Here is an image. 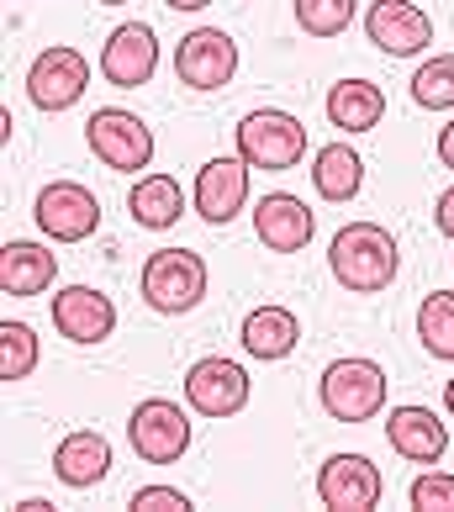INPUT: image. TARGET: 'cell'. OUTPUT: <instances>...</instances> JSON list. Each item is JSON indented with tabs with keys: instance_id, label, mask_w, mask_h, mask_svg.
I'll list each match as a JSON object with an SVG mask.
<instances>
[{
	"instance_id": "6da1fadb",
	"label": "cell",
	"mask_w": 454,
	"mask_h": 512,
	"mask_svg": "<svg viewBox=\"0 0 454 512\" xmlns=\"http://www.w3.org/2000/svg\"><path fill=\"white\" fill-rule=\"evenodd\" d=\"M328 264H333V280L349 296H381L396 280L402 254H396L391 227H381V222H349V227H338V233H333Z\"/></svg>"
},
{
	"instance_id": "7a4b0ae2",
	"label": "cell",
	"mask_w": 454,
	"mask_h": 512,
	"mask_svg": "<svg viewBox=\"0 0 454 512\" xmlns=\"http://www.w3.org/2000/svg\"><path fill=\"white\" fill-rule=\"evenodd\" d=\"M317 396L333 423H370L386 407V370L375 359H333L317 381Z\"/></svg>"
},
{
	"instance_id": "3957f363",
	"label": "cell",
	"mask_w": 454,
	"mask_h": 512,
	"mask_svg": "<svg viewBox=\"0 0 454 512\" xmlns=\"http://www.w3.org/2000/svg\"><path fill=\"white\" fill-rule=\"evenodd\" d=\"M206 296V259L191 249H154L143 264V301L164 317L196 312Z\"/></svg>"
},
{
	"instance_id": "277c9868",
	"label": "cell",
	"mask_w": 454,
	"mask_h": 512,
	"mask_svg": "<svg viewBox=\"0 0 454 512\" xmlns=\"http://www.w3.org/2000/svg\"><path fill=\"white\" fill-rule=\"evenodd\" d=\"M301 154H307V127H301L291 111H249V117L238 122V159L249 169H296Z\"/></svg>"
},
{
	"instance_id": "5b68a950",
	"label": "cell",
	"mask_w": 454,
	"mask_h": 512,
	"mask_svg": "<svg viewBox=\"0 0 454 512\" xmlns=\"http://www.w3.org/2000/svg\"><path fill=\"white\" fill-rule=\"evenodd\" d=\"M85 143L106 169L117 175H138L154 159V127H148L138 111H122V106H101L96 117L85 122Z\"/></svg>"
},
{
	"instance_id": "8992f818",
	"label": "cell",
	"mask_w": 454,
	"mask_h": 512,
	"mask_svg": "<svg viewBox=\"0 0 454 512\" xmlns=\"http://www.w3.org/2000/svg\"><path fill=\"white\" fill-rule=\"evenodd\" d=\"M127 439L138 449V460L148 465H175L185 449H191V412L169 396H148V402L132 407L127 417Z\"/></svg>"
},
{
	"instance_id": "52a82bcc",
	"label": "cell",
	"mask_w": 454,
	"mask_h": 512,
	"mask_svg": "<svg viewBox=\"0 0 454 512\" xmlns=\"http://www.w3.org/2000/svg\"><path fill=\"white\" fill-rule=\"evenodd\" d=\"M90 90V59L80 48H43L27 69V96L37 111H69Z\"/></svg>"
},
{
	"instance_id": "ba28073f",
	"label": "cell",
	"mask_w": 454,
	"mask_h": 512,
	"mask_svg": "<svg viewBox=\"0 0 454 512\" xmlns=\"http://www.w3.org/2000/svg\"><path fill=\"white\" fill-rule=\"evenodd\" d=\"M32 217H37V227H43L53 243H85L101 227V201L90 196L80 180H53V185L37 191Z\"/></svg>"
},
{
	"instance_id": "9c48e42d",
	"label": "cell",
	"mask_w": 454,
	"mask_h": 512,
	"mask_svg": "<svg viewBox=\"0 0 454 512\" xmlns=\"http://www.w3.org/2000/svg\"><path fill=\"white\" fill-rule=\"evenodd\" d=\"M185 402L201 417H233L249 407V370L238 359H222V354H206L191 365L185 375Z\"/></svg>"
},
{
	"instance_id": "30bf717a",
	"label": "cell",
	"mask_w": 454,
	"mask_h": 512,
	"mask_svg": "<svg viewBox=\"0 0 454 512\" xmlns=\"http://www.w3.org/2000/svg\"><path fill=\"white\" fill-rule=\"evenodd\" d=\"M175 74L191 90H222L238 74V43L222 27H196L175 48Z\"/></svg>"
},
{
	"instance_id": "8fae6325",
	"label": "cell",
	"mask_w": 454,
	"mask_h": 512,
	"mask_svg": "<svg viewBox=\"0 0 454 512\" xmlns=\"http://www.w3.org/2000/svg\"><path fill=\"white\" fill-rule=\"evenodd\" d=\"M381 470H375L365 454H328L323 470H317V497L333 512H375L381 507Z\"/></svg>"
},
{
	"instance_id": "7c38bea8",
	"label": "cell",
	"mask_w": 454,
	"mask_h": 512,
	"mask_svg": "<svg viewBox=\"0 0 454 512\" xmlns=\"http://www.w3.org/2000/svg\"><path fill=\"white\" fill-rule=\"evenodd\" d=\"M154 69H159V37L148 22H122L117 32L106 37V48H101V74H106V85H117V90H138L154 80Z\"/></svg>"
},
{
	"instance_id": "4fadbf2b",
	"label": "cell",
	"mask_w": 454,
	"mask_h": 512,
	"mask_svg": "<svg viewBox=\"0 0 454 512\" xmlns=\"http://www.w3.org/2000/svg\"><path fill=\"white\" fill-rule=\"evenodd\" d=\"M365 32L391 59H412V53H423L433 43V16L423 6H412V0H375L365 11Z\"/></svg>"
},
{
	"instance_id": "5bb4252c",
	"label": "cell",
	"mask_w": 454,
	"mask_h": 512,
	"mask_svg": "<svg viewBox=\"0 0 454 512\" xmlns=\"http://www.w3.org/2000/svg\"><path fill=\"white\" fill-rule=\"evenodd\" d=\"M191 201H196V212H201V222H212V227H227L243 206H249V164L243 159H206L201 164V175H196V191H191Z\"/></svg>"
},
{
	"instance_id": "9a60e30c",
	"label": "cell",
	"mask_w": 454,
	"mask_h": 512,
	"mask_svg": "<svg viewBox=\"0 0 454 512\" xmlns=\"http://www.w3.org/2000/svg\"><path fill=\"white\" fill-rule=\"evenodd\" d=\"M53 328L69 344H106L111 328H117V301L96 286H64L53 296Z\"/></svg>"
},
{
	"instance_id": "2e32d148",
	"label": "cell",
	"mask_w": 454,
	"mask_h": 512,
	"mask_svg": "<svg viewBox=\"0 0 454 512\" xmlns=\"http://www.w3.org/2000/svg\"><path fill=\"white\" fill-rule=\"evenodd\" d=\"M254 233H259V243L270 254H301L312 243V233H317L312 206L301 196H291V191H270L254 206Z\"/></svg>"
},
{
	"instance_id": "e0dca14e",
	"label": "cell",
	"mask_w": 454,
	"mask_h": 512,
	"mask_svg": "<svg viewBox=\"0 0 454 512\" xmlns=\"http://www.w3.org/2000/svg\"><path fill=\"white\" fill-rule=\"evenodd\" d=\"M386 439L412 465H439L444 449H449V428L433 407H396L386 417Z\"/></svg>"
},
{
	"instance_id": "ac0fdd59",
	"label": "cell",
	"mask_w": 454,
	"mask_h": 512,
	"mask_svg": "<svg viewBox=\"0 0 454 512\" xmlns=\"http://www.w3.org/2000/svg\"><path fill=\"white\" fill-rule=\"evenodd\" d=\"M53 476H59L64 486H74V491L101 486L111 476V444H106V433H96V428L69 433V439L53 449Z\"/></svg>"
},
{
	"instance_id": "d6986e66",
	"label": "cell",
	"mask_w": 454,
	"mask_h": 512,
	"mask_svg": "<svg viewBox=\"0 0 454 512\" xmlns=\"http://www.w3.org/2000/svg\"><path fill=\"white\" fill-rule=\"evenodd\" d=\"M243 349H249L254 359H264V365H275V359H291L296 344H301V322L291 307H254L249 317H243Z\"/></svg>"
},
{
	"instance_id": "ffe728a7",
	"label": "cell",
	"mask_w": 454,
	"mask_h": 512,
	"mask_svg": "<svg viewBox=\"0 0 454 512\" xmlns=\"http://www.w3.org/2000/svg\"><path fill=\"white\" fill-rule=\"evenodd\" d=\"M59 275V254H48L43 243H22L11 238L0 249V291L6 296H43Z\"/></svg>"
},
{
	"instance_id": "44dd1931",
	"label": "cell",
	"mask_w": 454,
	"mask_h": 512,
	"mask_svg": "<svg viewBox=\"0 0 454 512\" xmlns=\"http://www.w3.org/2000/svg\"><path fill=\"white\" fill-rule=\"evenodd\" d=\"M386 117V96L370 80H338L328 90V122L344 132H375Z\"/></svg>"
},
{
	"instance_id": "7402d4cb",
	"label": "cell",
	"mask_w": 454,
	"mask_h": 512,
	"mask_svg": "<svg viewBox=\"0 0 454 512\" xmlns=\"http://www.w3.org/2000/svg\"><path fill=\"white\" fill-rule=\"evenodd\" d=\"M127 212H132V222H138V227H154V233L175 227L180 212H185L180 180L175 175H143L138 185H132V196H127Z\"/></svg>"
},
{
	"instance_id": "603a6c76",
	"label": "cell",
	"mask_w": 454,
	"mask_h": 512,
	"mask_svg": "<svg viewBox=\"0 0 454 512\" xmlns=\"http://www.w3.org/2000/svg\"><path fill=\"white\" fill-rule=\"evenodd\" d=\"M312 185H317V196H323V201H354L359 185H365V159H359L349 143L317 148V159H312Z\"/></svg>"
},
{
	"instance_id": "cb8c5ba5",
	"label": "cell",
	"mask_w": 454,
	"mask_h": 512,
	"mask_svg": "<svg viewBox=\"0 0 454 512\" xmlns=\"http://www.w3.org/2000/svg\"><path fill=\"white\" fill-rule=\"evenodd\" d=\"M418 338L433 359H454V291H433L418 307Z\"/></svg>"
},
{
	"instance_id": "d4e9b609",
	"label": "cell",
	"mask_w": 454,
	"mask_h": 512,
	"mask_svg": "<svg viewBox=\"0 0 454 512\" xmlns=\"http://www.w3.org/2000/svg\"><path fill=\"white\" fill-rule=\"evenodd\" d=\"M37 333L27 328V322H0V381H27V375L37 370Z\"/></svg>"
},
{
	"instance_id": "484cf974",
	"label": "cell",
	"mask_w": 454,
	"mask_h": 512,
	"mask_svg": "<svg viewBox=\"0 0 454 512\" xmlns=\"http://www.w3.org/2000/svg\"><path fill=\"white\" fill-rule=\"evenodd\" d=\"M412 101L423 111H454V53H433V59L412 74Z\"/></svg>"
},
{
	"instance_id": "4316f807",
	"label": "cell",
	"mask_w": 454,
	"mask_h": 512,
	"mask_svg": "<svg viewBox=\"0 0 454 512\" xmlns=\"http://www.w3.org/2000/svg\"><path fill=\"white\" fill-rule=\"evenodd\" d=\"M296 22L307 37H338L354 22V0H296Z\"/></svg>"
},
{
	"instance_id": "83f0119b",
	"label": "cell",
	"mask_w": 454,
	"mask_h": 512,
	"mask_svg": "<svg viewBox=\"0 0 454 512\" xmlns=\"http://www.w3.org/2000/svg\"><path fill=\"white\" fill-rule=\"evenodd\" d=\"M407 502L418 512H454V476H444V470H428V476L412 481Z\"/></svg>"
},
{
	"instance_id": "f1b7e54d",
	"label": "cell",
	"mask_w": 454,
	"mask_h": 512,
	"mask_svg": "<svg viewBox=\"0 0 454 512\" xmlns=\"http://www.w3.org/2000/svg\"><path fill=\"white\" fill-rule=\"evenodd\" d=\"M127 507L132 512H191V497L180 486H138Z\"/></svg>"
},
{
	"instance_id": "f546056e",
	"label": "cell",
	"mask_w": 454,
	"mask_h": 512,
	"mask_svg": "<svg viewBox=\"0 0 454 512\" xmlns=\"http://www.w3.org/2000/svg\"><path fill=\"white\" fill-rule=\"evenodd\" d=\"M433 227H439L444 238H454V185L439 196V206H433Z\"/></svg>"
},
{
	"instance_id": "4dcf8cb0",
	"label": "cell",
	"mask_w": 454,
	"mask_h": 512,
	"mask_svg": "<svg viewBox=\"0 0 454 512\" xmlns=\"http://www.w3.org/2000/svg\"><path fill=\"white\" fill-rule=\"evenodd\" d=\"M439 159H444V169H454V122L439 127Z\"/></svg>"
},
{
	"instance_id": "1f68e13d",
	"label": "cell",
	"mask_w": 454,
	"mask_h": 512,
	"mask_svg": "<svg viewBox=\"0 0 454 512\" xmlns=\"http://www.w3.org/2000/svg\"><path fill=\"white\" fill-rule=\"evenodd\" d=\"M169 11H201V6H212V0H164Z\"/></svg>"
},
{
	"instance_id": "d6a6232c",
	"label": "cell",
	"mask_w": 454,
	"mask_h": 512,
	"mask_svg": "<svg viewBox=\"0 0 454 512\" xmlns=\"http://www.w3.org/2000/svg\"><path fill=\"white\" fill-rule=\"evenodd\" d=\"M11 512H48V502L43 497H27V502H16Z\"/></svg>"
},
{
	"instance_id": "836d02e7",
	"label": "cell",
	"mask_w": 454,
	"mask_h": 512,
	"mask_svg": "<svg viewBox=\"0 0 454 512\" xmlns=\"http://www.w3.org/2000/svg\"><path fill=\"white\" fill-rule=\"evenodd\" d=\"M444 407H449V417H454V375H449V386H444Z\"/></svg>"
},
{
	"instance_id": "e575fe53",
	"label": "cell",
	"mask_w": 454,
	"mask_h": 512,
	"mask_svg": "<svg viewBox=\"0 0 454 512\" xmlns=\"http://www.w3.org/2000/svg\"><path fill=\"white\" fill-rule=\"evenodd\" d=\"M96 6H127V0H96Z\"/></svg>"
}]
</instances>
